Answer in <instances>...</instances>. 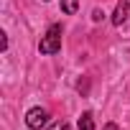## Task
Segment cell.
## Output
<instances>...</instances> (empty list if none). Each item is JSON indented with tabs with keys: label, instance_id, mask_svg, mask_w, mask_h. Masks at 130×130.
Segmentation results:
<instances>
[{
	"label": "cell",
	"instance_id": "cell-3",
	"mask_svg": "<svg viewBox=\"0 0 130 130\" xmlns=\"http://www.w3.org/2000/svg\"><path fill=\"white\" fill-rule=\"evenodd\" d=\"M127 18H130V0H120L112 13V26H122Z\"/></svg>",
	"mask_w": 130,
	"mask_h": 130
},
{
	"label": "cell",
	"instance_id": "cell-5",
	"mask_svg": "<svg viewBox=\"0 0 130 130\" xmlns=\"http://www.w3.org/2000/svg\"><path fill=\"white\" fill-rule=\"evenodd\" d=\"M61 10L67 13V15L77 13V0H61Z\"/></svg>",
	"mask_w": 130,
	"mask_h": 130
},
{
	"label": "cell",
	"instance_id": "cell-6",
	"mask_svg": "<svg viewBox=\"0 0 130 130\" xmlns=\"http://www.w3.org/2000/svg\"><path fill=\"white\" fill-rule=\"evenodd\" d=\"M48 130H72V127H69L67 122H54V125H51Z\"/></svg>",
	"mask_w": 130,
	"mask_h": 130
},
{
	"label": "cell",
	"instance_id": "cell-8",
	"mask_svg": "<svg viewBox=\"0 0 130 130\" xmlns=\"http://www.w3.org/2000/svg\"><path fill=\"white\" fill-rule=\"evenodd\" d=\"M105 130H117V125H115V122H107V125H105Z\"/></svg>",
	"mask_w": 130,
	"mask_h": 130
},
{
	"label": "cell",
	"instance_id": "cell-2",
	"mask_svg": "<svg viewBox=\"0 0 130 130\" xmlns=\"http://www.w3.org/2000/svg\"><path fill=\"white\" fill-rule=\"evenodd\" d=\"M46 122H48V112H46L43 107H33V110H28V115H26V125H28L31 130H41Z\"/></svg>",
	"mask_w": 130,
	"mask_h": 130
},
{
	"label": "cell",
	"instance_id": "cell-4",
	"mask_svg": "<svg viewBox=\"0 0 130 130\" xmlns=\"http://www.w3.org/2000/svg\"><path fill=\"white\" fill-rule=\"evenodd\" d=\"M79 130H94V117H92V112H84V115L79 117Z\"/></svg>",
	"mask_w": 130,
	"mask_h": 130
},
{
	"label": "cell",
	"instance_id": "cell-1",
	"mask_svg": "<svg viewBox=\"0 0 130 130\" xmlns=\"http://www.w3.org/2000/svg\"><path fill=\"white\" fill-rule=\"evenodd\" d=\"M59 48H61V26L56 23V26H51V28L46 31V36L41 38L38 51H41V54H46V56H51V54H56Z\"/></svg>",
	"mask_w": 130,
	"mask_h": 130
},
{
	"label": "cell",
	"instance_id": "cell-7",
	"mask_svg": "<svg viewBox=\"0 0 130 130\" xmlns=\"http://www.w3.org/2000/svg\"><path fill=\"white\" fill-rule=\"evenodd\" d=\"M102 15H105L102 10H94V13H92V18H94V21H102Z\"/></svg>",
	"mask_w": 130,
	"mask_h": 130
},
{
	"label": "cell",
	"instance_id": "cell-9",
	"mask_svg": "<svg viewBox=\"0 0 130 130\" xmlns=\"http://www.w3.org/2000/svg\"><path fill=\"white\" fill-rule=\"evenodd\" d=\"M43 3H48V0H43Z\"/></svg>",
	"mask_w": 130,
	"mask_h": 130
}]
</instances>
